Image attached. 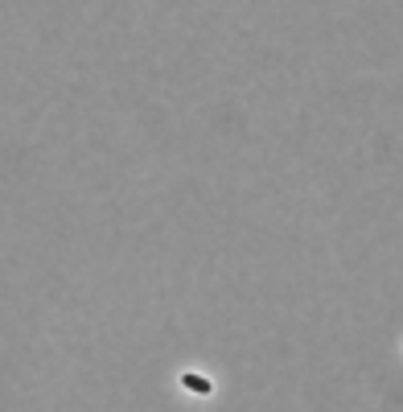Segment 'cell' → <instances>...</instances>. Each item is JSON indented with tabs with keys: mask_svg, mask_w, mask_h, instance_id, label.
Listing matches in <instances>:
<instances>
[{
	"mask_svg": "<svg viewBox=\"0 0 403 412\" xmlns=\"http://www.w3.org/2000/svg\"><path fill=\"white\" fill-rule=\"evenodd\" d=\"M181 384H186L190 392H198V396H210V379H206V375H193V371H186V375H181Z\"/></svg>",
	"mask_w": 403,
	"mask_h": 412,
	"instance_id": "6da1fadb",
	"label": "cell"
}]
</instances>
